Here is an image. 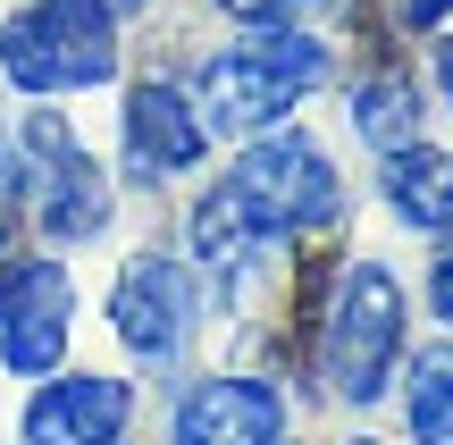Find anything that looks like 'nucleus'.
<instances>
[{
    "mask_svg": "<svg viewBox=\"0 0 453 445\" xmlns=\"http://www.w3.org/2000/svg\"><path fill=\"white\" fill-rule=\"evenodd\" d=\"M286 445H294V437H286Z\"/></svg>",
    "mask_w": 453,
    "mask_h": 445,
    "instance_id": "4be33fe9",
    "label": "nucleus"
},
{
    "mask_svg": "<svg viewBox=\"0 0 453 445\" xmlns=\"http://www.w3.org/2000/svg\"><path fill=\"white\" fill-rule=\"evenodd\" d=\"M395 387H403V445H453V336L403 353Z\"/></svg>",
    "mask_w": 453,
    "mask_h": 445,
    "instance_id": "4468645a",
    "label": "nucleus"
},
{
    "mask_svg": "<svg viewBox=\"0 0 453 445\" xmlns=\"http://www.w3.org/2000/svg\"><path fill=\"white\" fill-rule=\"evenodd\" d=\"M9 151H17L26 227L42 235V244H93L118 219V177L93 160V143H84L59 110H26L9 127Z\"/></svg>",
    "mask_w": 453,
    "mask_h": 445,
    "instance_id": "39448f33",
    "label": "nucleus"
},
{
    "mask_svg": "<svg viewBox=\"0 0 453 445\" xmlns=\"http://www.w3.org/2000/svg\"><path fill=\"white\" fill-rule=\"evenodd\" d=\"M428 42H437V101L453 110V26H445V34H428Z\"/></svg>",
    "mask_w": 453,
    "mask_h": 445,
    "instance_id": "6ab92c4d",
    "label": "nucleus"
},
{
    "mask_svg": "<svg viewBox=\"0 0 453 445\" xmlns=\"http://www.w3.org/2000/svg\"><path fill=\"white\" fill-rule=\"evenodd\" d=\"M294 437V403L277 379L260 370H211L177 395L168 445H286Z\"/></svg>",
    "mask_w": 453,
    "mask_h": 445,
    "instance_id": "6e6552de",
    "label": "nucleus"
},
{
    "mask_svg": "<svg viewBox=\"0 0 453 445\" xmlns=\"http://www.w3.org/2000/svg\"><path fill=\"white\" fill-rule=\"evenodd\" d=\"M118 151H127V168L143 185H168L211 160V127H202L194 93L177 76H134L127 101H118Z\"/></svg>",
    "mask_w": 453,
    "mask_h": 445,
    "instance_id": "1a4fd4ad",
    "label": "nucleus"
},
{
    "mask_svg": "<svg viewBox=\"0 0 453 445\" xmlns=\"http://www.w3.org/2000/svg\"><path fill=\"white\" fill-rule=\"evenodd\" d=\"M235 26H303V0H211Z\"/></svg>",
    "mask_w": 453,
    "mask_h": 445,
    "instance_id": "2eb2a0df",
    "label": "nucleus"
},
{
    "mask_svg": "<svg viewBox=\"0 0 453 445\" xmlns=\"http://www.w3.org/2000/svg\"><path fill=\"white\" fill-rule=\"evenodd\" d=\"M428 319H445V336H453V244L428 261Z\"/></svg>",
    "mask_w": 453,
    "mask_h": 445,
    "instance_id": "a211bd4d",
    "label": "nucleus"
},
{
    "mask_svg": "<svg viewBox=\"0 0 453 445\" xmlns=\"http://www.w3.org/2000/svg\"><path fill=\"white\" fill-rule=\"evenodd\" d=\"M219 185L243 202V219H252L269 244H303V235H319V227L344 219V168L303 118H286V127H269V134H243V151L226 160Z\"/></svg>",
    "mask_w": 453,
    "mask_h": 445,
    "instance_id": "20e7f679",
    "label": "nucleus"
},
{
    "mask_svg": "<svg viewBox=\"0 0 453 445\" xmlns=\"http://www.w3.org/2000/svg\"><path fill=\"white\" fill-rule=\"evenodd\" d=\"M344 127L361 134V151H403V143H420L428 134V101H420V84L403 76V67H361L353 84H344Z\"/></svg>",
    "mask_w": 453,
    "mask_h": 445,
    "instance_id": "ddd939ff",
    "label": "nucleus"
},
{
    "mask_svg": "<svg viewBox=\"0 0 453 445\" xmlns=\"http://www.w3.org/2000/svg\"><path fill=\"white\" fill-rule=\"evenodd\" d=\"M403 328H411V303L403 278L387 261H336V286L319 295V379L336 403H387L395 395V370H403Z\"/></svg>",
    "mask_w": 453,
    "mask_h": 445,
    "instance_id": "f03ea898",
    "label": "nucleus"
},
{
    "mask_svg": "<svg viewBox=\"0 0 453 445\" xmlns=\"http://www.w3.org/2000/svg\"><path fill=\"white\" fill-rule=\"evenodd\" d=\"M378 202H387L395 219H403L411 235H428V244H445V219H453V151L445 143H403L378 160Z\"/></svg>",
    "mask_w": 453,
    "mask_h": 445,
    "instance_id": "f8f14e48",
    "label": "nucleus"
},
{
    "mask_svg": "<svg viewBox=\"0 0 453 445\" xmlns=\"http://www.w3.org/2000/svg\"><path fill=\"white\" fill-rule=\"evenodd\" d=\"M76 336V278L59 252H0V370L50 379Z\"/></svg>",
    "mask_w": 453,
    "mask_h": 445,
    "instance_id": "0eeeda50",
    "label": "nucleus"
},
{
    "mask_svg": "<svg viewBox=\"0 0 453 445\" xmlns=\"http://www.w3.org/2000/svg\"><path fill=\"white\" fill-rule=\"evenodd\" d=\"M202 278L185 269V252H127L110 286V336L127 345L134 370H177L202 336Z\"/></svg>",
    "mask_w": 453,
    "mask_h": 445,
    "instance_id": "423d86ee",
    "label": "nucleus"
},
{
    "mask_svg": "<svg viewBox=\"0 0 453 445\" xmlns=\"http://www.w3.org/2000/svg\"><path fill=\"white\" fill-rule=\"evenodd\" d=\"M395 26L428 42V34H445V26H453V0H395Z\"/></svg>",
    "mask_w": 453,
    "mask_h": 445,
    "instance_id": "f3484780",
    "label": "nucleus"
},
{
    "mask_svg": "<svg viewBox=\"0 0 453 445\" xmlns=\"http://www.w3.org/2000/svg\"><path fill=\"white\" fill-rule=\"evenodd\" d=\"M151 9V0H110V17H118V26H127V17H143Z\"/></svg>",
    "mask_w": 453,
    "mask_h": 445,
    "instance_id": "aec40b11",
    "label": "nucleus"
},
{
    "mask_svg": "<svg viewBox=\"0 0 453 445\" xmlns=\"http://www.w3.org/2000/svg\"><path fill=\"white\" fill-rule=\"evenodd\" d=\"M26 227V202H17V151H9V127H0V244Z\"/></svg>",
    "mask_w": 453,
    "mask_h": 445,
    "instance_id": "dca6fc26",
    "label": "nucleus"
},
{
    "mask_svg": "<svg viewBox=\"0 0 453 445\" xmlns=\"http://www.w3.org/2000/svg\"><path fill=\"white\" fill-rule=\"evenodd\" d=\"M277 252H286V244H269V235L243 219V202L226 194V185H211V194L194 202V219H185V269L202 278V303H226V311H235L243 286H252Z\"/></svg>",
    "mask_w": 453,
    "mask_h": 445,
    "instance_id": "9b49d317",
    "label": "nucleus"
},
{
    "mask_svg": "<svg viewBox=\"0 0 453 445\" xmlns=\"http://www.w3.org/2000/svg\"><path fill=\"white\" fill-rule=\"evenodd\" d=\"M127 67L110 0H26L0 17V84L26 101H59V93H101Z\"/></svg>",
    "mask_w": 453,
    "mask_h": 445,
    "instance_id": "7ed1b4c3",
    "label": "nucleus"
},
{
    "mask_svg": "<svg viewBox=\"0 0 453 445\" xmlns=\"http://www.w3.org/2000/svg\"><path fill=\"white\" fill-rule=\"evenodd\" d=\"M118 445H127V437H118Z\"/></svg>",
    "mask_w": 453,
    "mask_h": 445,
    "instance_id": "412c9836",
    "label": "nucleus"
},
{
    "mask_svg": "<svg viewBox=\"0 0 453 445\" xmlns=\"http://www.w3.org/2000/svg\"><path fill=\"white\" fill-rule=\"evenodd\" d=\"M336 84V50H327V34H311V26H243L235 42H219L211 59L194 67V110H202V127H211V143L219 134H269V127H286L294 110H303L311 93H327Z\"/></svg>",
    "mask_w": 453,
    "mask_h": 445,
    "instance_id": "f257e3e1",
    "label": "nucleus"
},
{
    "mask_svg": "<svg viewBox=\"0 0 453 445\" xmlns=\"http://www.w3.org/2000/svg\"><path fill=\"white\" fill-rule=\"evenodd\" d=\"M134 429V387L110 370H50L34 379V395L17 403V437L26 445H118Z\"/></svg>",
    "mask_w": 453,
    "mask_h": 445,
    "instance_id": "9d476101",
    "label": "nucleus"
}]
</instances>
